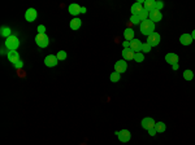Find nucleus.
I'll return each instance as SVG.
<instances>
[{
    "instance_id": "f257e3e1",
    "label": "nucleus",
    "mask_w": 195,
    "mask_h": 145,
    "mask_svg": "<svg viewBox=\"0 0 195 145\" xmlns=\"http://www.w3.org/2000/svg\"><path fill=\"white\" fill-rule=\"evenodd\" d=\"M140 32L143 34V35L146 36H150L151 34H154L155 32V23L152 21H150V20H146V21H142L140 22Z\"/></svg>"
},
{
    "instance_id": "f03ea898",
    "label": "nucleus",
    "mask_w": 195,
    "mask_h": 145,
    "mask_svg": "<svg viewBox=\"0 0 195 145\" xmlns=\"http://www.w3.org/2000/svg\"><path fill=\"white\" fill-rule=\"evenodd\" d=\"M18 46H20V40H18L17 36L11 35L9 38H7V40H5V47L8 48L9 51H17Z\"/></svg>"
},
{
    "instance_id": "7ed1b4c3",
    "label": "nucleus",
    "mask_w": 195,
    "mask_h": 145,
    "mask_svg": "<svg viewBox=\"0 0 195 145\" xmlns=\"http://www.w3.org/2000/svg\"><path fill=\"white\" fill-rule=\"evenodd\" d=\"M35 43H37V46H39L41 48H46L50 44V38L47 36V34H38L35 36Z\"/></svg>"
},
{
    "instance_id": "20e7f679",
    "label": "nucleus",
    "mask_w": 195,
    "mask_h": 145,
    "mask_svg": "<svg viewBox=\"0 0 195 145\" xmlns=\"http://www.w3.org/2000/svg\"><path fill=\"white\" fill-rule=\"evenodd\" d=\"M126 69H128V64L125 62V60H119L115 64V71L121 74V72H125Z\"/></svg>"
},
{
    "instance_id": "39448f33",
    "label": "nucleus",
    "mask_w": 195,
    "mask_h": 145,
    "mask_svg": "<svg viewBox=\"0 0 195 145\" xmlns=\"http://www.w3.org/2000/svg\"><path fill=\"white\" fill-rule=\"evenodd\" d=\"M147 43L151 46V47H156L160 43V35L158 32H154L151 34L150 36H147Z\"/></svg>"
},
{
    "instance_id": "423d86ee",
    "label": "nucleus",
    "mask_w": 195,
    "mask_h": 145,
    "mask_svg": "<svg viewBox=\"0 0 195 145\" xmlns=\"http://www.w3.org/2000/svg\"><path fill=\"white\" fill-rule=\"evenodd\" d=\"M116 135L119 136V140L120 141H122V143H126V141H129L130 137H131V135L130 132L128 131V130H122V131H117Z\"/></svg>"
},
{
    "instance_id": "0eeeda50",
    "label": "nucleus",
    "mask_w": 195,
    "mask_h": 145,
    "mask_svg": "<svg viewBox=\"0 0 195 145\" xmlns=\"http://www.w3.org/2000/svg\"><path fill=\"white\" fill-rule=\"evenodd\" d=\"M35 18H37V11L34 8H29L25 12V20L27 22H34Z\"/></svg>"
},
{
    "instance_id": "6e6552de",
    "label": "nucleus",
    "mask_w": 195,
    "mask_h": 145,
    "mask_svg": "<svg viewBox=\"0 0 195 145\" xmlns=\"http://www.w3.org/2000/svg\"><path fill=\"white\" fill-rule=\"evenodd\" d=\"M130 48L133 49L135 53H138V52H140L142 51V48H143V44H142V42H140L139 39H134L130 42Z\"/></svg>"
},
{
    "instance_id": "1a4fd4ad",
    "label": "nucleus",
    "mask_w": 195,
    "mask_h": 145,
    "mask_svg": "<svg viewBox=\"0 0 195 145\" xmlns=\"http://www.w3.org/2000/svg\"><path fill=\"white\" fill-rule=\"evenodd\" d=\"M57 57L56 56H53V55H48L46 59H44V65L48 66V67H53V66H56L57 65Z\"/></svg>"
},
{
    "instance_id": "9d476101",
    "label": "nucleus",
    "mask_w": 195,
    "mask_h": 145,
    "mask_svg": "<svg viewBox=\"0 0 195 145\" xmlns=\"http://www.w3.org/2000/svg\"><path fill=\"white\" fill-rule=\"evenodd\" d=\"M148 20L152 21L154 23L155 22H159V21L163 20V14H161V12H160V11H152V12H150Z\"/></svg>"
},
{
    "instance_id": "9b49d317",
    "label": "nucleus",
    "mask_w": 195,
    "mask_h": 145,
    "mask_svg": "<svg viewBox=\"0 0 195 145\" xmlns=\"http://www.w3.org/2000/svg\"><path fill=\"white\" fill-rule=\"evenodd\" d=\"M155 124H156V122L152 118H143L142 119V127L144 130H147V131L151 128H155Z\"/></svg>"
},
{
    "instance_id": "f8f14e48",
    "label": "nucleus",
    "mask_w": 195,
    "mask_h": 145,
    "mask_svg": "<svg viewBox=\"0 0 195 145\" xmlns=\"http://www.w3.org/2000/svg\"><path fill=\"white\" fill-rule=\"evenodd\" d=\"M143 5H142V3H139V2H136L134 3L133 5H131V16H138V14L143 11Z\"/></svg>"
},
{
    "instance_id": "ddd939ff",
    "label": "nucleus",
    "mask_w": 195,
    "mask_h": 145,
    "mask_svg": "<svg viewBox=\"0 0 195 145\" xmlns=\"http://www.w3.org/2000/svg\"><path fill=\"white\" fill-rule=\"evenodd\" d=\"M179 42H181V44H183V46H190L194 40L191 38V34H182V35L179 36Z\"/></svg>"
},
{
    "instance_id": "4468645a",
    "label": "nucleus",
    "mask_w": 195,
    "mask_h": 145,
    "mask_svg": "<svg viewBox=\"0 0 195 145\" xmlns=\"http://www.w3.org/2000/svg\"><path fill=\"white\" fill-rule=\"evenodd\" d=\"M156 3H158V2H155V0H146L144 4H143V8L147 12L156 11Z\"/></svg>"
},
{
    "instance_id": "2eb2a0df",
    "label": "nucleus",
    "mask_w": 195,
    "mask_h": 145,
    "mask_svg": "<svg viewBox=\"0 0 195 145\" xmlns=\"http://www.w3.org/2000/svg\"><path fill=\"white\" fill-rule=\"evenodd\" d=\"M134 56H135V52L131 48H124V51H122L124 60H134Z\"/></svg>"
},
{
    "instance_id": "dca6fc26",
    "label": "nucleus",
    "mask_w": 195,
    "mask_h": 145,
    "mask_svg": "<svg viewBox=\"0 0 195 145\" xmlns=\"http://www.w3.org/2000/svg\"><path fill=\"white\" fill-rule=\"evenodd\" d=\"M165 61L173 66L174 64H177L178 62V56L176 55V53H168V55L165 56Z\"/></svg>"
},
{
    "instance_id": "f3484780",
    "label": "nucleus",
    "mask_w": 195,
    "mask_h": 145,
    "mask_svg": "<svg viewBox=\"0 0 195 145\" xmlns=\"http://www.w3.org/2000/svg\"><path fill=\"white\" fill-rule=\"evenodd\" d=\"M8 60L13 62V65L16 64V62L20 61V55H18V52L17 51H9L8 52Z\"/></svg>"
},
{
    "instance_id": "a211bd4d",
    "label": "nucleus",
    "mask_w": 195,
    "mask_h": 145,
    "mask_svg": "<svg viewBox=\"0 0 195 145\" xmlns=\"http://www.w3.org/2000/svg\"><path fill=\"white\" fill-rule=\"evenodd\" d=\"M68 11L72 16H78V14L81 13V7L78 5V4H70L69 8H68Z\"/></svg>"
},
{
    "instance_id": "6ab92c4d",
    "label": "nucleus",
    "mask_w": 195,
    "mask_h": 145,
    "mask_svg": "<svg viewBox=\"0 0 195 145\" xmlns=\"http://www.w3.org/2000/svg\"><path fill=\"white\" fill-rule=\"evenodd\" d=\"M82 26V21L80 20V18H73V20L70 21V29L72 30H78V29H81Z\"/></svg>"
},
{
    "instance_id": "aec40b11",
    "label": "nucleus",
    "mask_w": 195,
    "mask_h": 145,
    "mask_svg": "<svg viewBox=\"0 0 195 145\" xmlns=\"http://www.w3.org/2000/svg\"><path fill=\"white\" fill-rule=\"evenodd\" d=\"M124 38H125V39L128 40V42L133 40V39H134V30H133V29H130V27L126 29V30L124 31Z\"/></svg>"
},
{
    "instance_id": "412c9836",
    "label": "nucleus",
    "mask_w": 195,
    "mask_h": 145,
    "mask_svg": "<svg viewBox=\"0 0 195 145\" xmlns=\"http://www.w3.org/2000/svg\"><path fill=\"white\" fill-rule=\"evenodd\" d=\"M11 29L9 27H7V26H3L2 27V30H0V34H2V36H4V38H9L11 36Z\"/></svg>"
},
{
    "instance_id": "4be33fe9",
    "label": "nucleus",
    "mask_w": 195,
    "mask_h": 145,
    "mask_svg": "<svg viewBox=\"0 0 195 145\" xmlns=\"http://www.w3.org/2000/svg\"><path fill=\"white\" fill-rule=\"evenodd\" d=\"M148 16H150V12H147V11H146V9H143V11L138 14V18L140 20V22H142V21L148 20Z\"/></svg>"
},
{
    "instance_id": "5701e85b",
    "label": "nucleus",
    "mask_w": 195,
    "mask_h": 145,
    "mask_svg": "<svg viewBox=\"0 0 195 145\" xmlns=\"http://www.w3.org/2000/svg\"><path fill=\"white\" fill-rule=\"evenodd\" d=\"M155 128H156V131H158V132H164L165 128H167V126H165L163 122H156Z\"/></svg>"
},
{
    "instance_id": "b1692460",
    "label": "nucleus",
    "mask_w": 195,
    "mask_h": 145,
    "mask_svg": "<svg viewBox=\"0 0 195 145\" xmlns=\"http://www.w3.org/2000/svg\"><path fill=\"white\" fill-rule=\"evenodd\" d=\"M183 78L186 79V80H193L194 72H193L191 70H185V71H183Z\"/></svg>"
},
{
    "instance_id": "393cba45",
    "label": "nucleus",
    "mask_w": 195,
    "mask_h": 145,
    "mask_svg": "<svg viewBox=\"0 0 195 145\" xmlns=\"http://www.w3.org/2000/svg\"><path fill=\"white\" fill-rule=\"evenodd\" d=\"M120 78H121V74H119V72H112L111 74V76H109V79H111V82H113V83H116V82H119L120 80Z\"/></svg>"
},
{
    "instance_id": "a878e982",
    "label": "nucleus",
    "mask_w": 195,
    "mask_h": 145,
    "mask_svg": "<svg viewBox=\"0 0 195 145\" xmlns=\"http://www.w3.org/2000/svg\"><path fill=\"white\" fill-rule=\"evenodd\" d=\"M56 57H57V60H58V61H64V60H66V52H65V51H60V52H57Z\"/></svg>"
},
{
    "instance_id": "bb28decb",
    "label": "nucleus",
    "mask_w": 195,
    "mask_h": 145,
    "mask_svg": "<svg viewBox=\"0 0 195 145\" xmlns=\"http://www.w3.org/2000/svg\"><path fill=\"white\" fill-rule=\"evenodd\" d=\"M143 60H144V56H143L142 52L135 53V56H134V61L135 62H143Z\"/></svg>"
},
{
    "instance_id": "cd10ccee",
    "label": "nucleus",
    "mask_w": 195,
    "mask_h": 145,
    "mask_svg": "<svg viewBox=\"0 0 195 145\" xmlns=\"http://www.w3.org/2000/svg\"><path fill=\"white\" fill-rule=\"evenodd\" d=\"M130 22L134 23V25H140V20L138 18V16H131L130 17Z\"/></svg>"
},
{
    "instance_id": "c85d7f7f",
    "label": "nucleus",
    "mask_w": 195,
    "mask_h": 145,
    "mask_svg": "<svg viewBox=\"0 0 195 145\" xmlns=\"http://www.w3.org/2000/svg\"><path fill=\"white\" fill-rule=\"evenodd\" d=\"M151 48H152V47H151V46L148 44V43H144V44H143V48H142V51H143V52H150V51H151Z\"/></svg>"
},
{
    "instance_id": "c756f323",
    "label": "nucleus",
    "mask_w": 195,
    "mask_h": 145,
    "mask_svg": "<svg viewBox=\"0 0 195 145\" xmlns=\"http://www.w3.org/2000/svg\"><path fill=\"white\" fill-rule=\"evenodd\" d=\"M163 7H164V3L163 2H158V3H156V11H160Z\"/></svg>"
},
{
    "instance_id": "7c9ffc66",
    "label": "nucleus",
    "mask_w": 195,
    "mask_h": 145,
    "mask_svg": "<svg viewBox=\"0 0 195 145\" xmlns=\"http://www.w3.org/2000/svg\"><path fill=\"white\" fill-rule=\"evenodd\" d=\"M23 66V62L20 60L18 62H16V64H14V67H16V69H21V67Z\"/></svg>"
},
{
    "instance_id": "2f4dec72",
    "label": "nucleus",
    "mask_w": 195,
    "mask_h": 145,
    "mask_svg": "<svg viewBox=\"0 0 195 145\" xmlns=\"http://www.w3.org/2000/svg\"><path fill=\"white\" fill-rule=\"evenodd\" d=\"M38 34H46L44 32V26H43V25H41V26H38Z\"/></svg>"
},
{
    "instance_id": "473e14b6",
    "label": "nucleus",
    "mask_w": 195,
    "mask_h": 145,
    "mask_svg": "<svg viewBox=\"0 0 195 145\" xmlns=\"http://www.w3.org/2000/svg\"><path fill=\"white\" fill-rule=\"evenodd\" d=\"M156 132H158V131H156V128H151V130H148V135H151V136H155Z\"/></svg>"
},
{
    "instance_id": "72a5a7b5",
    "label": "nucleus",
    "mask_w": 195,
    "mask_h": 145,
    "mask_svg": "<svg viewBox=\"0 0 195 145\" xmlns=\"http://www.w3.org/2000/svg\"><path fill=\"white\" fill-rule=\"evenodd\" d=\"M122 44H124V48H130V42H122Z\"/></svg>"
},
{
    "instance_id": "f704fd0d",
    "label": "nucleus",
    "mask_w": 195,
    "mask_h": 145,
    "mask_svg": "<svg viewBox=\"0 0 195 145\" xmlns=\"http://www.w3.org/2000/svg\"><path fill=\"white\" fill-rule=\"evenodd\" d=\"M172 67H173V70H177V69H178V64H174Z\"/></svg>"
},
{
    "instance_id": "c9c22d12",
    "label": "nucleus",
    "mask_w": 195,
    "mask_h": 145,
    "mask_svg": "<svg viewBox=\"0 0 195 145\" xmlns=\"http://www.w3.org/2000/svg\"><path fill=\"white\" fill-rule=\"evenodd\" d=\"M191 38H193V40H195V30L191 32Z\"/></svg>"
},
{
    "instance_id": "e433bc0d",
    "label": "nucleus",
    "mask_w": 195,
    "mask_h": 145,
    "mask_svg": "<svg viewBox=\"0 0 195 145\" xmlns=\"http://www.w3.org/2000/svg\"><path fill=\"white\" fill-rule=\"evenodd\" d=\"M81 13H86V8L82 7V8H81Z\"/></svg>"
}]
</instances>
